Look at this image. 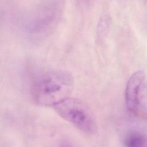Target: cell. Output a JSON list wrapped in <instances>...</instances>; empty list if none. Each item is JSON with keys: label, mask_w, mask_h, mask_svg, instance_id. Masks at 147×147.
<instances>
[{"label": "cell", "mask_w": 147, "mask_h": 147, "mask_svg": "<svg viewBox=\"0 0 147 147\" xmlns=\"http://www.w3.org/2000/svg\"><path fill=\"white\" fill-rule=\"evenodd\" d=\"M52 107L61 118L72 123L84 133L93 134L97 131L94 116L88 106L82 100L68 97Z\"/></svg>", "instance_id": "obj_3"}, {"label": "cell", "mask_w": 147, "mask_h": 147, "mask_svg": "<svg viewBox=\"0 0 147 147\" xmlns=\"http://www.w3.org/2000/svg\"><path fill=\"white\" fill-rule=\"evenodd\" d=\"M125 147H147V136L134 131L129 133L124 140Z\"/></svg>", "instance_id": "obj_5"}, {"label": "cell", "mask_w": 147, "mask_h": 147, "mask_svg": "<svg viewBox=\"0 0 147 147\" xmlns=\"http://www.w3.org/2000/svg\"><path fill=\"white\" fill-rule=\"evenodd\" d=\"M74 86V78L70 73L57 69H41L31 76L30 91L36 103L53 106L68 98Z\"/></svg>", "instance_id": "obj_1"}, {"label": "cell", "mask_w": 147, "mask_h": 147, "mask_svg": "<svg viewBox=\"0 0 147 147\" xmlns=\"http://www.w3.org/2000/svg\"><path fill=\"white\" fill-rule=\"evenodd\" d=\"M63 6L61 0H47L33 9L22 23L26 37L34 42L47 38L59 22Z\"/></svg>", "instance_id": "obj_2"}, {"label": "cell", "mask_w": 147, "mask_h": 147, "mask_svg": "<svg viewBox=\"0 0 147 147\" xmlns=\"http://www.w3.org/2000/svg\"><path fill=\"white\" fill-rule=\"evenodd\" d=\"M125 99L130 113L147 119V78L143 71H137L130 77L125 88Z\"/></svg>", "instance_id": "obj_4"}, {"label": "cell", "mask_w": 147, "mask_h": 147, "mask_svg": "<svg viewBox=\"0 0 147 147\" xmlns=\"http://www.w3.org/2000/svg\"><path fill=\"white\" fill-rule=\"evenodd\" d=\"M109 18L106 17L100 20L98 26V35L99 38H103L106 36L109 28Z\"/></svg>", "instance_id": "obj_6"}, {"label": "cell", "mask_w": 147, "mask_h": 147, "mask_svg": "<svg viewBox=\"0 0 147 147\" xmlns=\"http://www.w3.org/2000/svg\"><path fill=\"white\" fill-rule=\"evenodd\" d=\"M57 147H77L75 144L70 140L67 138L62 139L58 143Z\"/></svg>", "instance_id": "obj_7"}]
</instances>
